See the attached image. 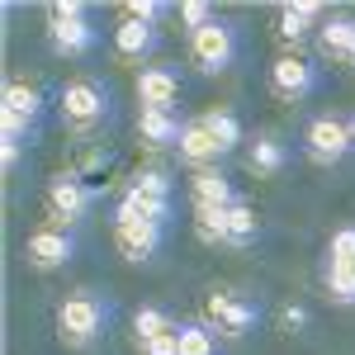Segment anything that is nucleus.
Instances as JSON below:
<instances>
[{
	"label": "nucleus",
	"mask_w": 355,
	"mask_h": 355,
	"mask_svg": "<svg viewBox=\"0 0 355 355\" xmlns=\"http://www.w3.org/2000/svg\"><path fill=\"white\" fill-rule=\"evenodd\" d=\"M110 322V308L95 299V294H76V299H67L57 308V336H62V346H71V351H81L90 346L100 331Z\"/></svg>",
	"instance_id": "1"
},
{
	"label": "nucleus",
	"mask_w": 355,
	"mask_h": 355,
	"mask_svg": "<svg viewBox=\"0 0 355 355\" xmlns=\"http://www.w3.org/2000/svg\"><path fill=\"white\" fill-rule=\"evenodd\" d=\"M105 114H110V90H105L100 81H90V76L67 81V90H62V123H67L71 133L100 128Z\"/></svg>",
	"instance_id": "2"
},
{
	"label": "nucleus",
	"mask_w": 355,
	"mask_h": 355,
	"mask_svg": "<svg viewBox=\"0 0 355 355\" xmlns=\"http://www.w3.org/2000/svg\"><path fill=\"white\" fill-rule=\"evenodd\" d=\"M190 57L199 71H209V76H218L232 67V57H237V38H232V28L223 24V19H209L204 28H194L190 33Z\"/></svg>",
	"instance_id": "3"
},
{
	"label": "nucleus",
	"mask_w": 355,
	"mask_h": 355,
	"mask_svg": "<svg viewBox=\"0 0 355 355\" xmlns=\"http://www.w3.org/2000/svg\"><path fill=\"white\" fill-rule=\"evenodd\" d=\"M303 152L318 166H336L341 157H351V128H346V119L318 114V119L303 128Z\"/></svg>",
	"instance_id": "4"
},
{
	"label": "nucleus",
	"mask_w": 355,
	"mask_h": 355,
	"mask_svg": "<svg viewBox=\"0 0 355 355\" xmlns=\"http://www.w3.org/2000/svg\"><path fill=\"white\" fill-rule=\"evenodd\" d=\"M38 110H43V95L33 90V85L15 81L5 85V95H0V119H5V137H24L33 123H38Z\"/></svg>",
	"instance_id": "5"
},
{
	"label": "nucleus",
	"mask_w": 355,
	"mask_h": 355,
	"mask_svg": "<svg viewBox=\"0 0 355 355\" xmlns=\"http://www.w3.org/2000/svg\"><path fill=\"white\" fill-rule=\"evenodd\" d=\"M71 256H76V242H71V232H62V227H38L24 242V261L33 270H62Z\"/></svg>",
	"instance_id": "6"
},
{
	"label": "nucleus",
	"mask_w": 355,
	"mask_h": 355,
	"mask_svg": "<svg viewBox=\"0 0 355 355\" xmlns=\"http://www.w3.org/2000/svg\"><path fill=\"white\" fill-rule=\"evenodd\" d=\"M209 318H214V322H218V331H227V336H246V331L256 327L261 308H256L251 299H242V294L218 289V294H209Z\"/></svg>",
	"instance_id": "7"
},
{
	"label": "nucleus",
	"mask_w": 355,
	"mask_h": 355,
	"mask_svg": "<svg viewBox=\"0 0 355 355\" xmlns=\"http://www.w3.org/2000/svg\"><path fill=\"white\" fill-rule=\"evenodd\" d=\"M313 85H318L313 62H303V57H294V53L270 62V90L279 100H303V95H313Z\"/></svg>",
	"instance_id": "8"
},
{
	"label": "nucleus",
	"mask_w": 355,
	"mask_h": 355,
	"mask_svg": "<svg viewBox=\"0 0 355 355\" xmlns=\"http://www.w3.org/2000/svg\"><path fill=\"white\" fill-rule=\"evenodd\" d=\"M137 100H142V110H171L180 100V76L171 67H147L137 76Z\"/></svg>",
	"instance_id": "9"
},
{
	"label": "nucleus",
	"mask_w": 355,
	"mask_h": 355,
	"mask_svg": "<svg viewBox=\"0 0 355 355\" xmlns=\"http://www.w3.org/2000/svg\"><path fill=\"white\" fill-rule=\"evenodd\" d=\"M114 242H119V256H123V261L142 266V261H152V251L162 246V223H123V227L114 232Z\"/></svg>",
	"instance_id": "10"
},
{
	"label": "nucleus",
	"mask_w": 355,
	"mask_h": 355,
	"mask_svg": "<svg viewBox=\"0 0 355 355\" xmlns=\"http://www.w3.org/2000/svg\"><path fill=\"white\" fill-rule=\"evenodd\" d=\"M48 209H53V218H81L85 209H90V190L76 175H57L53 185H48Z\"/></svg>",
	"instance_id": "11"
},
{
	"label": "nucleus",
	"mask_w": 355,
	"mask_h": 355,
	"mask_svg": "<svg viewBox=\"0 0 355 355\" xmlns=\"http://www.w3.org/2000/svg\"><path fill=\"white\" fill-rule=\"evenodd\" d=\"M157 48V28L142 24V19H123V24L114 28V57H123V62H142V57Z\"/></svg>",
	"instance_id": "12"
},
{
	"label": "nucleus",
	"mask_w": 355,
	"mask_h": 355,
	"mask_svg": "<svg viewBox=\"0 0 355 355\" xmlns=\"http://www.w3.org/2000/svg\"><path fill=\"white\" fill-rule=\"evenodd\" d=\"M137 133H142V142H152V147H180V119L171 110H142L137 114Z\"/></svg>",
	"instance_id": "13"
},
{
	"label": "nucleus",
	"mask_w": 355,
	"mask_h": 355,
	"mask_svg": "<svg viewBox=\"0 0 355 355\" xmlns=\"http://www.w3.org/2000/svg\"><path fill=\"white\" fill-rule=\"evenodd\" d=\"M218 157H223V147L214 142V133L204 128V119H199V123H185V133H180V162L209 171V162H218Z\"/></svg>",
	"instance_id": "14"
},
{
	"label": "nucleus",
	"mask_w": 355,
	"mask_h": 355,
	"mask_svg": "<svg viewBox=\"0 0 355 355\" xmlns=\"http://www.w3.org/2000/svg\"><path fill=\"white\" fill-rule=\"evenodd\" d=\"M322 53L341 67H355V19H327L322 24Z\"/></svg>",
	"instance_id": "15"
},
{
	"label": "nucleus",
	"mask_w": 355,
	"mask_h": 355,
	"mask_svg": "<svg viewBox=\"0 0 355 355\" xmlns=\"http://www.w3.org/2000/svg\"><path fill=\"white\" fill-rule=\"evenodd\" d=\"M53 48H57V53H67V57L95 48V28L85 24V15H81V19H53Z\"/></svg>",
	"instance_id": "16"
},
{
	"label": "nucleus",
	"mask_w": 355,
	"mask_h": 355,
	"mask_svg": "<svg viewBox=\"0 0 355 355\" xmlns=\"http://www.w3.org/2000/svg\"><path fill=\"white\" fill-rule=\"evenodd\" d=\"M322 15V5H313V0H299V5H284L279 10V38L284 43H303L308 38V24Z\"/></svg>",
	"instance_id": "17"
},
{
	"label": "nucleus",
	"mask_w": 355,
	"mask_h": 355,
	"mask_svg": "<svg viewBox=\"0 0 355 355\" xmlns=\"http://www.w3.org/2000/svg\"><path fill=\"white\" fill-rule=\"evenodd\" d=\"M194 204L232 209L237 199H232V185H227V175H218V171H199V175H194Z\"/></svg>",
	"instance_id": "18"
},
{
	"label": "nucleus",
	"mask_w": 355,
	"mask_h": 355,
	"mask_svg": "<svg viewBox=\"0 0 355 355\" xmlns=\"http://www.w3.org/2000/svg\"><path fill=\"white\" fill-rule=\"evenodd\" d=\"M246 166H251L256 175H279V171H284V142H275V137H256L251 152H246Z\"/></svg>",
	"instance_id": "19"
},
{
	"label": "nucleus",
	"mask_w": 355,
	"mask_h": 355,
	"mask_svg": "<svg viewBox=\"0 0 355 355\" xmlns=\"http://www.w3.org/2000/svg\"><path fill=\"white\" fill-rule=\"evenodd\" d=\"M322 284H327V299H331V303L355 308V266H336V261H327Z\"/></svg>",
	"instance_id": "20"
},
{
	"label": "nucleus",
	"mask_w": 355,
	"mask_h": 355,
	"mask_svg": "<svg viewBox=\"0 0 355 355\" xmlns=\"http://www.w3.org/2000/svg\"><path fill=\"white\" fill-rule=\"evenodd\" d=\"M256 232H261V223H256V209L237 199V204L227 209V246H246V242H256Z\"/></svg>",
	"instance_id": "21"
},
{
	"label": "nucleus",
	"mask_w": 355,
	"mask_h": 355,
	"mask_svg": "<svg viewBox=\"0 0 355 355\" xmlns=\"http://www.w3.org/2000/svg\"><path fill=\"white\" fill-rule=\"evenodd\" d=\"M133 331H137V341H152V336H171V331H180V327L171 322V313H166V308L142 303V308L133 313Z\"/></svg>",
	"instance_id": "22"
},
{
	"label": "nucleus",
	"mask_w": 355,
	"mask_h": 355,
	"mask_svg": "<svg viewBox=\"0 0 355 355\" xmlns=\"http://www.w3.org/2000/svg\"><path fill=\"white\" fill-rule=\"evenodd\" d=\"M194 232L199 242H227V209H214V204H194Z\"/></svg>",
	"instance_id": "23"
},
{
	"label": "nucleus",
	"mask_w": 355,
	"mask_h": 355,
	"mask_svg": "<svg viewBox=\"0 0 355 355\" xmlns=\"http://www.w3.org/2000/svg\"><path fill=\"white\" fill-rule=\"evenodd\" d=\"M204 128L214 133V142H218L223 152H232V147L242 142V123H237V114H232V110H214V114H204Z\"/></svg>",
	"instance_id": "24"
},
{
	"label": "nucleus",
	"mask_w": 355,
	"mask_h": 355,
	"mask_svg": "<svg viewBox=\"0 0 355 355\" xmlns=\"http://www.w3.org/2000/svg\"><path fill=\"white\" fill-rule=\"evenodd\" d=\"M175 336H180V355H218V346H214V331L199 327V322L180 327Z\"/></svg>",
	"instance_id": "25"
},
{
	"label": "nucleus",
	"mask_w": 355,
	"mask_h": 355,
	"mask_svg": "<svg viewBox=\"0 0 355 355\" xmlns=\"http://www.w3.org/2000/svg\"><path fill=\"white\" fill-rule=\"evenodd\" d=\"M133 190L147 194V199H171V180H166V171L147 166V171H137V175H133Z\"/></svg>",
	"instance_id": "26"
},
{
	"label": "nucleus",
	"mask_w": 355,
	"mask_h": 355,
	"mask_svg": "<svg viewBox=\"0 0 355 355\" xmlns=\"http://www.w3.org/2000/svg\"><path fill=\"white\" fill-rule=\"evenodd\" d=\"M327 261H336V266H355V227H336V232H331Z\"/></svg>",
	"instance_id": "27"
},
{
	"label": "nucleus",
	"mask_w": 355,
	"mask_h": 355,
	"mask_svg": "<svg viewBox=\"0 0 355 355\" xmlns=\"http://www.w3.org/2000/svg\"><path fill=\"white\" fill-rule=\"evenodd\" d=\"M137 351H142V355H180V336L171 331V336H152V341H137Z\"/></svg>",
	"instance_id": "28"
},
{
	"label": "nucleus",
	"mask_w": 355,
	"mask_h": 355,
	"mask_svg": "<svg viewBox=\"0 0 355 355\" xmlns=\"http://www.w3.org/2000/svg\"><path fill=\"white\" fill-rule=\"evenodd\" d=\"M180 19H185V24H190V33H194V28L209 24L214 15H209V5H204V0H190V5H180Z\"/></svg>",
	"instance_id": "29"
},
{
	"label": "nucleus",
	"mask_w": 355,
	"mask_h": 355,
	"mask_svg": "<svg viewBox=\"0 0 355 355\" xmlns=\"http://www.w3.org/2000/svg\"><path fill=\"white\" fill-rule=\"evenodd\" d=\"M162 5L157 0H128V19H142V24H157Z\"/></svg>",
	"instance_id": "30"
},
{
	"label": "nucleus",
	"mask_w": 355,
	"mask_h": 355,
	"mask_svg": "<svg viewBox=\"0 0 355 355\" xmlns=\"http://www.w3.org/2000/svg\"><path fill=\"white\" fill-rule=\"evenodd\" d=\"M81 15H85V10L76 5V0H57V5H53V19H81Z\"/></svg>",
	"instance_id": "31"
},
{
	"label": "nucleus",
	"mask_w": 355,
	"mask_h": 355,
	"mask_svg": "<svg viewBox=\"0 0 355 355\" xmlns=\"http://www.w3.org/2000/svg\"><path fill=\"white\" fill-rule=\"evenodd\" d=\"M279 322H284V331H299V327H308V313H303V308H284Z\"/></svg>",
	"instance_id": "32"
},
{
	"label": "nucleus",
	"mask_w": 355,
	"mask_h": 355,
	"mask_svg": "<svg viewBox=\"0 0 355 355\" xmlns=\"http://www.w3.org/2000/svg\"><path fill=\"white\" fill-rule=\"evenodd\" d=\"M0 162H5V171L19 162V137H5V142H0Z\"/></svg>",
	"instance_id": "33"
},
{
	"label": "nucleus",
	"mask_w": 355,
	"mask_h": 355,
	"mask_svg": "<svg viewBox=\"0 0 355 355\" xmlns=\"http://www.w3.org/2000/svg\"><path fill=\"white\" fill-rule=\"evenodd\" d=\"M346 128H351V152H355V114L346 119Z\"/></svg>",
	"instance_id": "34"
}]
</instances>
